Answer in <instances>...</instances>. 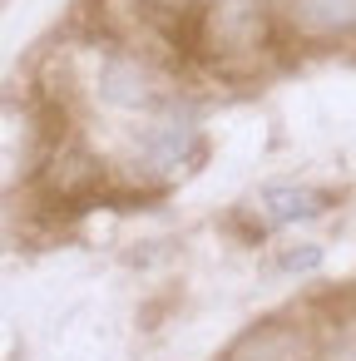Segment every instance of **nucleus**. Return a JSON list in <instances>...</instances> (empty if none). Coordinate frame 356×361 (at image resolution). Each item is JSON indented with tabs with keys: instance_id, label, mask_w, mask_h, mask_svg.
Here are the masks:
<instances>
[{
	"instance_id": "1",
	"label": "nucleus",
	"mask_w": 356,
	"mask_h": 361,
	"mask_svg": "<svg viewBox=\"0 0 356 361\" xmlns=\"http://www.w3.org/2000/svg\"><path fill=\"white\" fill-rule=\"evenodd\" d=\"M188 144H193V114L164 109V114L139 134V164H144L149 173H168V169L183 164Z\"/></svg>"
},
{
	"instance_id": "2",
	"label": "nucleus",
	"mask_w": 356,
	"mask_h": 361,
	"mask_svg": "<svg viewBox=\"0 0 356 361\" xmlns=\"http://www.w3.org/2000/svg\"><path fill=\"white\" fill-rule=\"evenodd\" d=\"M292 25L307 40H336L356 30V0H292Z\"/></svg>"
},
{
	"instance_id": "4",
	"label": "nucleus",
	"mask_w": 356,
	"mask_h": 361,
	"mask_svg": "<svg viewBox=\"0 0 356 361\" xmlns=\"http://www.w3.org/2000/svg\"><path fill=\"white\" fill-rule=\"evenodd\" d=\"M257 208H262L267 223H307V218H317L326 208V193L297 188V183H272V188L257 193Z\"/></svg>"
},
{
	"instance_id": "3",
	"label": "nucleus",
	"mask_w": 356,
	"mask_h": 361,
	"mask_svg": "<svg viewBox=\"0 0 356 361\" xmlns=\"http://www.w3.org/2000/svg\"><path fill=\"white\" fill-rule=\"evenodd\" d=\"M99 94H104L114 109H144L154 90H149V75H144L139 60L114 55V60H104V70H99Z\"/></svg>"
}]
</instances>
